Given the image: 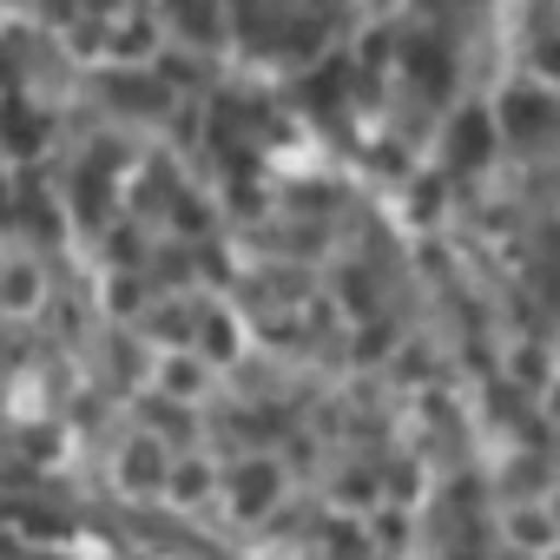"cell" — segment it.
I'll list each match as a JSON object with an SVG mask.
<instances>
[{"instance_id":"1","label":"cell","mask_w":560,"mask_h":560,"mask_svg":"<svg viewBox=\"0 0 560 560\" xmlns=\"http://www.w3.org/2000/svg\"><path fill=\"white\" fill-rule=\"evenodd\" d=\"M152 389H159V402H172V409H198V402H211V389H218V363H205L198 350H165V357L152 363Z\"/></svg>"},{"instance_id":"2","label":"cell","mask_w":560,"mask_h":560,"mask_svg":"<svg viewBox=\"0 0 560 560\" xmlns=\"http://www.w3.org/2000/svg\"><path fill=\"white\" fill-rule=\"evenodd\" d=\"M224 501H231V514L237 521H257V514H270L277 501H284V488H291V475L277 468V462H237L231 475H224Z\"/></svg>"},{"instance_id":"3","label":"cell","mask_w":560,"mask_h":560,"mask_svg":"<svg viewBox=\"0 0 560 560\" xmlns=\"http://www.w3.org/2000/svg\"><path fill=\"white\" fill-rule=\"evenodd\" d=\"M113 475H119L126 494H165V481H172V455L159 448V435H126L119 455H113Z\"/></svg>"},{"instance_id":"4","label":"cell","mask_w":560,"mask_h":560,"mask_svg":"<svg viewBox=\"0 0 560 560\" xmlns=\"http://www.w3.org/2000/svg\"><path fill=\"white\" fill-rule=\"evenodd\" d=\"M501 527H508V540L527 547V553H547V547L560 540V521H553V508H540V501H534V508L514 501V508L501 514Z\"/></svg>"},{"instance_id":"5","label":"cell","mask_w":560,"mask_h":560,"mask_svg":"<svg viewBox=\"0 0 560 560\" xmlns=\"http://www.w3.org/2000/svg\"><path fill=\"white\" fill-rule=\"evenodd\" d=\"M218 488H224V475H218L211 462H172V481H165V494H172L178 508H205Z\"/></svg>"},{"instance_id":"6","label":"cell","mask_w":560,"mask_h":560,"mask_svg":"<svg viewBox=\"0 0 560 560\" xmlns=\"http://www.w3.org/2000/svg\"><path fill=\"white\" fill-rule=\"evenodd\" d=\"M40 298H47V277H40L27 257L0 264V311H34Z\"/></svg>"},{"instance_id":"7","label":"cell","mask_w":560,"mask_h":560,"mask_svg":"<svg viewBox=\"0 0 560 560\" xmlns=\"http://www.w3.org/2000/svg\"><path fill=\"white\" fill-rule=\"evenodd\" d=\"M501 113H508V119H501V132H508V139H527V132H540V126H547V100H540V93H514Z\"/></svg>"}]
</instances>
